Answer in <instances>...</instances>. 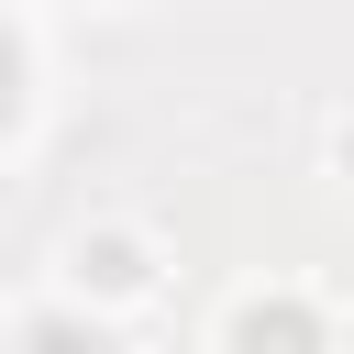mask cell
I'll list each match as a JSON object with an SVG mask.
<instances>
[{
  "label": "cell",
  "mask_w": 354,
  "mask_h": 354,
  "mask_svg": "<svg viewBox=\"0 0 354 354\" xmlns=\"http://www.w3.org/2000/svg\"><path fill=\"white\" fill-rule=\"evenodd\" d=\"M11 111H22V44L0 33V122H11Z\"/></svg>",
  "instance_id": "cell-4"
},
{
  "label": "cell",
  "mask_w": 354,
  "mask_h": 354,
  "mask_svg": "<svg viewBox=\"0 0 354 354\" xmlns=\"http://www.w3.org/2000/svg\"><path fill=\"white\" fill-rule=\"evenodd\" d=\"M66 266H77V288H88V299H144V288H155V254H144V232H88Z\"/></svg>",
  "instance_id": "cell-2"
},
{
  "label": "cell",
  "mask_w": 354,
  "mask_h": 354,
  "mask_svg": "<svg viewBox=\"0 0 354 354\" xmlns=\"http://www.w3.org/2000/svg\"><path fill=\"white\" fill-rule=\"evenodd\" d=\"M343 177H354V122H343Z\"/></svg>",
  "instance_id": "cell-5"
},
{
  "label": "cell",
  "mask_w": 354,
  "mask_h": 354,
  "mask_svg": "<svg viewBox=\"0 0 354 354\" xmlns=\"http://www.w3.org/2000/svg\"><path fill=\"white\" fill-rule=\"evenodd\" d=\"M11 354H111V343H100L77 310H44V321H22V343H11Z\"/></svg>",
  "instance_id": "cell-3"
},
{
  "label": "cell",
  "mask_w": 354,
  "mask_h": 354,
  "mask_svg": "<svg viewBox=\"0 0 354 354\" xmlns=\"http://www.w3.org/2000/svg\"><path fill=\"white\" fill-rule=\"evenodd\" d=\"M232 354H332L310 299H243L232 310Z\"/></svg>",
  "instance_id": "cell-1"
}]
</instances>
